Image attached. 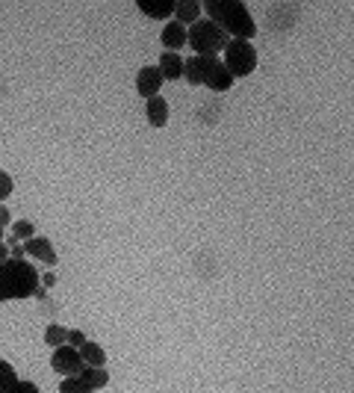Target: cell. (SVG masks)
Here are the masks:
<instances>
[{"instance_id":"d6986e66","label":"cell","mask_w":354,"mask_h":393,"mask_svg":"<svg viewBox=\"0 0 354 393\" xmlns=\"http://www.w3.org/2000/svg\"><path fill=\"white\" fill-rule=\"evenodd\" d=\"M59 393H92L80 379L77 376H71V379H65L63 384H59Z\"/></svg>"},{"instance_id":"484cf974","label":"cell","mask_w":354,"mask_h":393,"mask_svg":"<svg viewBox=\"0 0 354 393\" xmlns=\"http://www.w3.org/2000/svg\"><path fill=\"white\" fill-rule=\"evenodd\" d=\"M0 243H4V228H0Z\"/></svg>"},{"instance_id":"2e32d148","label":"cell","mask_w":354,"mask_h":393,"mask_svg":"<svg viewBox=\"0 0 354 393\" xmlns=\"http://www.w3.org/2000/svg\"><path fill=\"white\" fill-rule=\"evenodd\" d=\"M18 382H21V379H18L15 367L6 364V361H0V393H12V387H15Z\"/></svg>"},{"instance_id":"ba28073f","label":"cell","mask_w":354,"mask_h":393,"mask_svg":"<svg viewBox=\"0 0 354 393\" xmlns=\"http://www.w3.org/2000/svg\"><path fill=\"white\" fill-rule=\"evenodd\" d=\"M24 254H30V258H36V261H42L45 266H53L56 263V251H53V246H50L48 237H33V240H27L24 243Z\"/></svg>"},{"instance_id":"603a6c76","label":"cell","mask_w":354,"mask_h":393,"mask_svg":"<svg viewBox=\"0 0 354 393\" xmlns=\"http://www.w3.org/2000/svg\"><path fill=\"white\" fill-rule=\"evenodd\" d=\"M9 219H12V216H9V210H6L4 204H0V228H4V225H9Z\"/></svg>"},{"instance_id":"e0dca14e","label":"cell","mask_w":354,"mask_h":393,"mask_svg":"<svg viewBox=\"0 0 354 393\" xmlns=\"http://www.w3.org/2000/svg\"><path fill=\"white\" fill-rule=\"evenodd\" d=\"M65 340H68V328H63V325H48V331H45V343L50 346V349H59V346H65Z\"/></svg>"},{"instance_id":"7c38bea8","label":"cell","mask_w":354,"mask_h":393,"mask_svg":"<svg viewBox=\"0 0 354 393\" xmlns=\"http://www.w3.org/2000/svg\"><path fill=\"white\" fill-rule=\"evenodd\" d=\"M160 74H163V80H177V77H183V60H181V53H171L166 51L160 56Z\"/></svg>"},{"instance_id":"d4e9b609","label":"cell","mask_w":354,"mask_h":393,"mask_svg":"<svg viewBox=\"0 0 354 393\" xmlns=\"http://www.w3.org/2000/svg\"><path fill=\"white\" fill-rule=\"evenodd\" d=\"M42 284H45V287H53V284H56V275H50V272L42 275Z\"/></svg>"},{"instance_id":"7402d4cb","label":"cell","mask_w":354,"mask_h":393,"mask_svg":"<svg viewBox=\"0 0 354 393\" xmlns=\"http://www.w3.org/2000/svg\"><path fill=\"white\" fill-rule=\"evenodd\" d=\"M12 393H38V387H36L33 382H18V384L12 387Z\"/></svg>"},{"instance_id":"44dd1931","label":"cell","mask_w":354,"mask_h":393,"mask_svg":"<svg viewBox=\"0 0 354 393\" xmlns=\"http://www.w3.org/2000/svg\"><path fill=\"white\" fill-rule=\"evenodd\" d=\"M83 343H86V334H83V331H71V328H68V340H65V346L80 349Z\"/></svg>"},{"instance_id":"9c48e42d","label":"cell","mask_w":354,"mask_h":393,"mask_svg":"<svg viewBox=\"0 0 354 393\" xmlns=\"http://www.w3.org/2000/svg\"><path fill=\"white\" fill-rule=\"evenodd\" d=\"M174 21L177 24H195V21H201V4L198 0H177L174 4Z\"/></svg>"},{"instance_id":"3957f363","label":"cell","mask_w":354,"mask_h":393,"mask_svg":"<svg viewBox=\"0 0 354 393\" xmlns=\"http://www.w3.org/2000/svg\"><path fill=\"white\" fill-rule=\"evenodd\" d=\"M183 77L192 86H207L213 92H227L233 86V74L225 68L219 56H192V60H183Z\"/></svg>"},{"instance_id":"52a82bcc","label":"cell","mask_w":354,"mask_h":393,"mask_svg":"<svg viewBox=\"0 0 354 393\" xmlns=\"http://www.w3.org/2000/svg\"><path fill=\"white\" fill-rule=\"evenodd\" d=\"M163 83L166 80H163V74H160V68H156V66H145L139 74H136V92H139L145 101H148V98H154V95H160Z\"/></svg>"},{"instance_id":"4fadbf2b","label":"cell","mask_w":354,"mask_h":393,"mask_svg":"<svg viewBox=\"0 0 354 393\" xmlns=\"http://www.w3.org/2000/svg\"><path fill=\"white\" fill-rule=\"evenodd\" d=\"M148 122H151V127H166V122H168V104H166V98H160V95L148 98Z\"/></svg>"},{"instance_id":"5b68a950","label":"cell","mask_w":354,"mask_h":393,"mask_svg":"<svg viewBox=\"0 0 354 393\" xmlns=\"http://www.w3.org/2000/svg\"><path fill=\"white\" fill-rule=\"evenodd\" d=\"M225 68L236 77H248L254 68H257V51H254L251 42L245 38H230L227 48H225Z\"/></svg>"},{"instance_id":"cb8c5ba5","label":"cell","mask_w":354,"mask_h":393,"mask_svg":"<svg viewBox=\"0 0 354 393\" xmlns=\"http://www.w3.org/2000/svg\"><path fill=\"white\" fill-rule=\"evenodd\" d=\"M4 261H9V246L0 243V263H4Z\"/></svg>"},{"instance_id":"9a60e30c","label":"cell","mask_w":354,"mask_h":393,"mask_svg":"<svg viewBox=\"0 0 354 393\" xmlns=\"http://www.w3.org/2000/svg\"><path fill=\"white\" fill-rule=\"evenodd\" d=\"M77 352H80V358H83V367H107V352L97 343L86 340Z\"/></svg>"},{"instance_id":"ffe728a7","label":"cell","mask_w":354,"mask_h":393,"mask_svg":"<svg viewBox=\"0 0 354 393\" xmlns=\"http://www.w3.org/2000/svg\"><path fill=\"white\" fill-rule=\"evenodd\" d=\"M12 178H9V174L6 172H0V201H4V199H9V195H12Z\"/></svg>"},{"instance_id":"30bf717a","label":"cell","mask_w":354,"mask_h":393,"mask_svg":"<svg viewBox=\"0 0 354 393\" xmlns=\"http://www.w3.org/2000/svg\"><path fill=\"white\" fill-rule=\"evenodd\" d=\"M139 9H142L148 18L166 21V18L174 15V0H139Z\"/></svg>"},{"instance_id":"ac0fdd59","label":"cell","mask_w":354,"mask_h":393,"mask_svg":"<svg viewBox=\"0 0 354 393\" xmlns=\"http://www.w3.org/2000/svg\"><path fill=\"white\" fill-rule=\"evenodd\" d=\"M33 237H36L33 222L21 219V222H15V225H12V243H15V240H33Z\"/></svg>"},{"instance_id":"7a4b0ae2","label":"cell","mask_w":354,"mask_h":393,"mask_svg":"<svg viewBox=\"0 0 354 393\" xmlns=\"http://www.w3.org/2000/svg\"><path fill=\"white\" fill-rule=\"evenodd\" d=\"M38 281L42 275L36 272L33 263L27 261H4L0 263V302H9V299H30L38 293Z\"/></svg>"},{"instance_id":"8fae6325","label":"cell","mask_w":354,"mask_h":393,"mask_svg":"<svg viewBox=\"0 0 354 393\" xmlns=\"http://www.w3.org/2000/svg\"><path fill=\"white\" fill-rule=\"evenodd\" d=\"M77 379H80L89 390H101L109 382V372H107V367H83L80 372H77Z\"/></svg>"},{"instance_id":"8992f818","label":"cell","mask_w":354,"mask_h":393,"mask_svg":"<svg viewBox=\"0 0 354 393\" xmlns=\"http://www.w3.org/2000/svg\"><path fill=\"white\" fill-rule=\"evenodd\" d=\"M50 367L71 379V376H77V372L83 370V358H80V352H77V349L59 346V349H53V355H50Z\"/></svg>"},{"instance_id":"6da1fadb","label":"cell","mask_w":354,"mask_h":393,"mask_svg":"<svg viewBox=\"0 0 354 393\" xmlns=\"http://www.w3.org/2000/svg\"><path fill=\"white\" fill-rule=\"evenodd\" d=\"M204 9L210 15V21L219 24L233 38H245V42H251L254 33H257L254 15L248 12V6L242 4V0H204Z\"/></svg>"},{"instance_id":"277c9868","label":"cell","mask_w":354,"mask_h":393,"mask_svg":"<svg viewBox=\"0 0 354 393\" xmlns=\"http://www.w3.org/2000/svg\"><path fill=\"white\" fill-rule=\"evenodd\" d=\"M227 42H230V36L219 24H213L210 18H204V21H195L186 30V45L195 48V56H215L219 51L227 48Z\"/></svg>"},{"instance_id":"5bb4252c","label":"cell","mask_w":354,"mask_h":393,"mask_svg":"<svg viewBox=\"0 0 354 393\" xmlns=\"http://www.w3.org/2000/svg\"><path fill=\"white\" fill-rule=\"evenodd\" d=\"M163 45L171 51V53H177V48H183L186 45V27L183 24H177V21H171V24H166L163 27Z\"/></svg>"}]
</instances>
